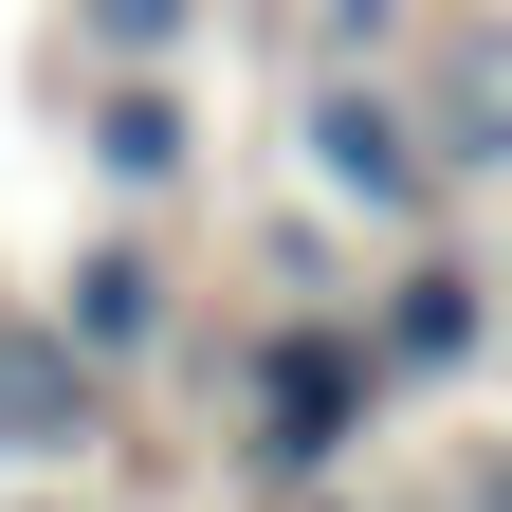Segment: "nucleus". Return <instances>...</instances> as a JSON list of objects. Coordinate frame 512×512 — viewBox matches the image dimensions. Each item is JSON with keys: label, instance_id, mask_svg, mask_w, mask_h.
Here are the masks:
<instances>
[{"label": "nucleus", "instance_id": "1", "mask_svg": "<svg viewBox=\"0 0 512 512\" xmlns=\"http://www.w3.org/2000/svg\"><path fill=\"white\" fill-rule=\"evenodd\" d=\"M366 403H384L366 330H293V348H275V421H256V458H275V476L348 458V439H366Z\"/></svg>", "mask_w": 512, "mask_h": 512}, {"label": "nucleus", "instance_id": "2", "mask_svg": "<svg viewBox=\"0 0 512 512\" xmlns=\"http://www.w3.org/2000/svg\"><path fill=\"white\" fill-rule=\"evenodd\" d=\"M92 439V348L74 330H0V458H74Z\"/></svg>", "mask_w": 512, "mask_h": 512}, {"label": "nucleus", "instance_id": "3", "mask_svg": "<svg viewBox=\"0 0 512 512\" xmlns=\"http://www.w3.org/2000/svg\"><path fill=\"white\" fill-rule=\"evenodd\" d=\"M311 165H330L348 202H384V220L421 202V147H403V128H384V92H311Z\"/></svg>", "mask_w": 512, "mask_h": 512}, {"label": "nucleus", "instance_id": "4", "mask_svg": "<svg viewBox=\"0 0 512 512\" xmlns=\"http://www.w3.org/2000/svg\"><path fill=\"white\" fill-rule=\"evenodd\" d=\"M458 348H476V275H458V256H421V275L384 293V348H366V366L403 384V366H458Z\"/></svg>", "mask_w": 512, "mask_h": 512}, {"label": "nucleus", "instance_id": "5", "mask_svg": "<svg viewBox=\"0 0 512 512\" xmlns=\"http://www.w3.org/2000/svg\"><path fill=\"white\" fill-rule=\"evenodd\" d=\"M92 147H110V183H183V92H147V74H128V92L92 110Z\"/></svg>", "mask_w": 512, "mask_h": 512}, {"label": "nucleus", "instance_id": "6", "mask_svg": "<svg viewBox=\"0 0 512 512\" xmlns=\"http://www.w3.org/2000/svg\"><path fill=\"white\" fill-rule=\"evenodd\" d=\"M147 256H92V275H74V311H55V330H74V348H147Z\"/></svg>", "mask_w": 512, "mask_h": 512}, {"label": "nucleus", "instance_id": "7", "mask_svg": "<svg viewBox=\"0 0 512 512\" xmlns=\"http://www.w3.org/2000/svg\"><path fill=\"white\" fill-rule=\"evenodd\" d=\"M183 19H202V0H92V37H128V55H165Z\"/></svg>", "mask_w": 512, "mask_h": 512}]
</instances>
